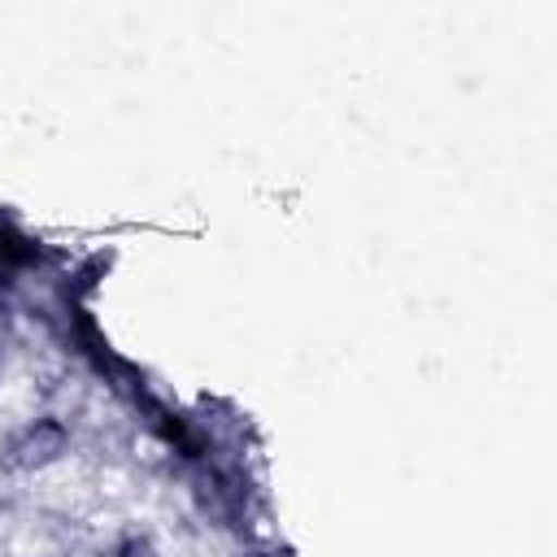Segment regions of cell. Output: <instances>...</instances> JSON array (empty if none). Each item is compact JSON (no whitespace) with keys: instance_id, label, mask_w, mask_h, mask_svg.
<instances>
[{"instance_id":"6da1fadb","label":"cell","mask_w":557,"mask_h":557,"mask_svg":"<svg viewBox=\"0 0 557 557\" xmlns=\"http://www.w3.org/2000/svg\"><path fill=\"white\" fill-rule=\"evenodd\" d=\"M65 448H70V426H65L61 418L44 413V418L26 422V426L9 440L4 461H9L13 470H44V466L61 461V457H65Z\"/></svg>"}]
</instances>
